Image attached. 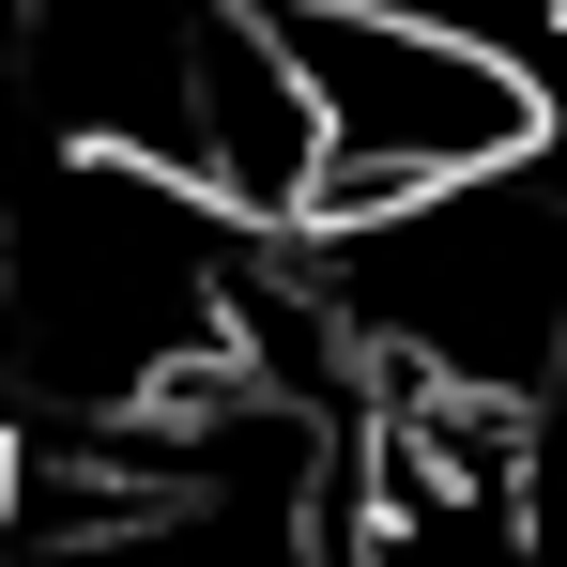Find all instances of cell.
Masks as SVG:
<instances>
[{
	"mask_svg": "<svg viewBox=\"0 0 567 567\" xmlns=\"http://www.w3.org/2000/svg\"><path fill=\"white\" fill-rule=\"evenodd\" d=\"M277 16V62L307 93V138H322V230H383V215H430V199H475L506 169L553 154V62L491 47V31H445V16H383V0H261Z\"/></svg>",
	"mask_w": 567,
	"mask_h": 567,
	"instance_id": "1",
	"label": "cell"
}]
</instances>
